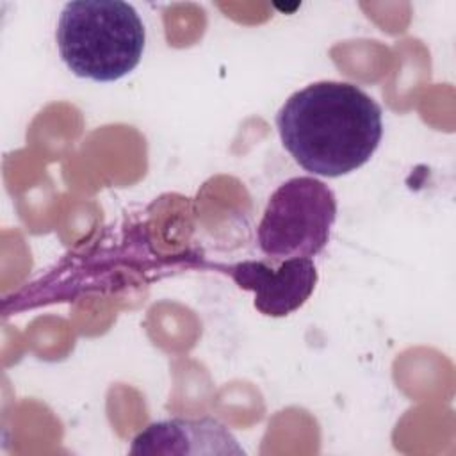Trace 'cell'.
<instances>
[{"instance_id":"obj_1","label":"cell","mask_w":456,"mask_h":456,"mask_svg":"<svg viewBox=\"0 0 456 456\" xmlns=\"http://www.w3.org/2000/svg\"><path fill=\"white\" fill-rule=\"evenodd\" d=\"M276 126L294 160L328 178L369 162L383 135L381 107L362 87L337 80L292 93L276 114Z\"/></svg>"},{"instance_id":"obj_2","label":"cell","mask_w":456,"mask_h":456,"mask_svg":"<svg viewBox=\"0 0 456 456\" xmlns=\"http://www.w3.org/2000/svg\"><path fill=\"white\" fill-rule=\"evenodd\" d=\"M55 39L62 62L77 77L114 82L139 64L146 30L126 2L77 0L62 7Z\"/></svg>"},{"instance_id":"obj_3","label":"cell","mask_w":456,"mask_h":456,"mask_svg":"<svg viewBox=\"0 0 456 456\" xmlns=\"http://www.w3.org/2000/svg\"><path fill=\"white\" fill-rule=\"evenodd\" d=\"M337 219L333 191L315 176H294L269 198L256 228V242L273 260L319 255Z\"/></svg>"},{"instance_id":"obj_4","label":"cell","mask_w":456,"mask_h":456,"mask_svg":"<svg viewBox=\"0 0 456 456\" xmlns=\"http://www.w3.org/2000/svg\"><path fill=\"white\" fill-rule=\"evenodd\" d=\"M230 274L240 289L255 294V308L267 317H285L299 310L319 278L312 258H285L278 265L244 260L230 267Z\"/></svg>"},{"instance_id":"obj_5","label":"cell","mask_w":456,"mask_h":456,"mask_svg":"<svg viewBox=\"0 0 456 456\" xmlns=\"http://www.w3.org/2000/svg\"><path fill=\"white\" fill-rule=\"evenodd\" d=\"M130 454H244L235 436L212 417L167 419L148 424Z\"/></svg>"}]
</instances>
